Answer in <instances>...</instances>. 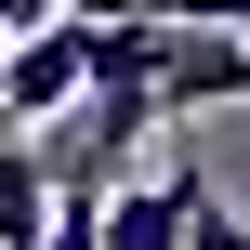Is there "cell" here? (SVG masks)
<instances>
[{
    "instance_id": "1",
    "label": "cell",
    "mask_w": 250,
    "mask_h": 250,
    "mask_svg": "<svg viewBox=\"0 0 250 250\" xmlns=\"http://www.w3.org/2000/svg\"><path fill=\"white\" fill-rule=\"evenodd\" d=\"M79 13H40V26H13L0 40V132H40V119H66L79 105Z\"/></svg>"
},
{
    "instance_id": "2",
    "label": "cell",
    "mask_w": 250,
    "mask_h": 250,
    "mask_svg": "<svg viewBox=\"0 0 250 250\" xmlns=\"http://www.w3.org/2000/svg\"><path fill=\"white\" fill-rule=\"evenodd\" d=\"M198 185H211L198 158H158L145 185H105V198H92V237H105V250H185V211H198Z\"/></svg>"
},
{
    "instance_id": "3",
    "label": "cell",
    "mask_w": 250,
    "mask_h": 250,
    "mask_svg": "<svg viewBox=\"0 0 250 250\" xmlns=\"http://www.w3.org/2000/svg\"><path fill=\"white\" fill-rule=\"evenodd\" d=\"M158 119H198V105H237L250 92V40H224V26H171L158 40Z\"/></svg>"
},
{
    "instance_id": "4",
    "label": "cell",
    "mask_w": 250,
    "mask_h": 250,
    "mask_svg": "<svg viewBox=\"0 0 250 250\" xmlns=\"http://www.w3.org/2000/svg\"><path fill=\"white\" fill-rule=\"evenodd\" d=\"M40 224H53V171L26 132H0V250H40Z\"/></svg>"
},
{
    "instance_id": "5",
    "label": "cell",
    "mask_w": 250,
    "mask_h": 250,
    "mask_svg": "<svg viewBox=\"0 0 250 250\" xmlns=\"http://www.w3.org/2000/svg\"><path fill=\"white\" fill-rule=\"evenodd\" d=\"M185 250H250L237 211H211V185H198V211H185Z\"/></svg>"
},
{
    "instance_id": "6",
    "label": "cell",
    "mask_w": 250,
    "mask_h": 250,
    "mask_svg": "<svg viewBox=\"0 0 250 250\" xmlns=\"http://www.w3.org/2000/svg\"><path fill=\"white\" fill-rule=\"evenodd\" d=\"M40 250H105V237H92V198H53V224H40Z\"/></svg>"
},
{
    "instance_id": "7",
    "label": "cell",
    "mask_w": 250,
    "mask_h": 250,
    "mask_svg": "<svg viewBox=\"0 0 250 250\" xmlns=\"http://www.w3.org/2000/svg\"><path fill=\"white\" fill-rule=\"evenodd\" d=\"M40 13H66V0H0V40H13V26H40Z\"/></svg>"
}]
</instances>
